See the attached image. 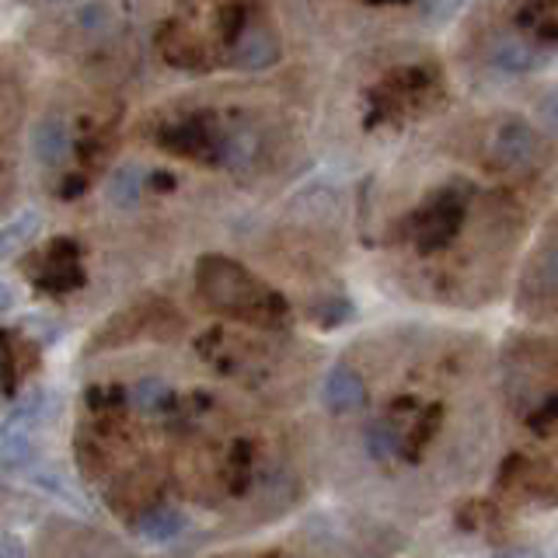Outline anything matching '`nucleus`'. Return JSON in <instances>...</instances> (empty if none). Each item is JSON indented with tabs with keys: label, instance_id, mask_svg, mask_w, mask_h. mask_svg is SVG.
<instances>
[{
	"label": "nucleus",
	"instance_id": "f8f14e48",
	"mask_svg": "<svg viewBox=\"0 0 558 558\" xmlns=\"http://www.w3.org/2000/svg\"><path fill=\"white\" fill-rule=\"evenodd\" d=\"M493 60H496V66L510 70V74H527V70H534V63H537V52L531 43H523L520 35H502V39H496V46H493Z\"/></svg>",
	"mask_w": 558,
	"mask_h": 558
},
{
	"label": "nucleus",
	"instance_id": "f03ea898",
	"mask_svg": "<svg viewBox=\"0 0 558 558\" xmlns=\"http://www.w3.org/2000/svg\"><path fill=\"white\" fill-rule=\"evenodd\" d=\"M52 409V391H32L22 405H14L11 415L0 423V468L22 471L32 458V426L46 418Z\"/></svg>",
	"mask_w": 558,
	"mask_h": 558
},
{
	"label": "nucleus",
	"instance_id": "c756f323",
	"mask_svg": "<svg viewBox=\"0 0 558 558\" xmlns=\"http://www.w3.org/2000/svg\"><path fill=\"white\" fill-rule=\"evenodd\" d=\"M22 551H25V548L17 545V541H14L11 534H0V555H11V558H17Z\"/></svg>",
	"mask_w": 558,
	"mask_h": 558
},
{
	"label": "nucleus",
	"instance_id": "4468645a",
	"mask_svg": "<svg viewBox=\"0 0 558 558\" xmlns=\"http://www.w3.org/2000/svg\"><path fill=\"white\" fill-rule=\"evenodd\" d=\"M258 154V140L252 133H234V136H217L214 144V161L227 168H248Z\"/></svg>",
	"mask_w": 558,
	"mask_h": 558
},
{
	"label": "nucleus",
	"instance_id": "473e14b6",
	"mask_svg": "<svg viewBox=\"0 0 558 558\" xmlns=\"http://www.w3.org/2000/svg\"><path fill=\"white\" fill-rule=\"evenodd\" d=\"M541 39H548V43L555 39V25H551V22H545V25H541Z\"/></svg>",
	"mask_w": 558,
	"mask_h": 558
},
{
	"label": "nucleus",
	"instance_id": "bb28decb",
	"mask_svg": "<svg viewBox=\"0 0 558 558\" xmlns=\"http://www.w3.org/2000/svg\"><path fill=\"white\" fill-rule=\"evenodd\" d=\"M87 192V179L84 174H66L63 185H60V199H77Z\"/></svg>",
	"mask_w": 558,
	"mask_h": 558
},
{
	"label": "nucleus",
	"instance_id": "393cba45",
	"mask_svg": "<svg viewBox=\"0 0 558 558\" xmlns=\"http://www.w3.org/2000/svg\"><path fill=\"white\" fill-rule=\"evenodd\" d=\"M22 328L32 331V339H39L43 345H49V342H57V339H60V328L52 325V322H46V318H25Z\"/></svg>",
	"mask_w": 558,
	"mask_h": 558
},
{
	"label": "nucleus",
	"instance_id": "7c9ffc66",
	"mask_svg": "<svg viewBox=\"0 0 558 558\" xmlns=\"http://www.w3.org/2000/svg\"><path fill=\"white\" fill-rule=\"evenodd\" d=\"M14 304V290L4 283V279H0V311H8Z\"/></svg>",
	"mask_w": 558,
	"mask_h": 558
},
{
	"label": "nucleus",
	"instance_id": "f3484780",
	"mask_svg": "<svg viewBox=\"0 0 558 558\" xmlns=\"http://www.w3.org/2000/svg\"><path fill=\"white\" fill-rule=\"evenodd\" d=\"M157 46H161V52L168 57V63H174V66H196V63H199V49H196V43H192L179 25H165V32L157 35Z\"/></svg>",
	"mask_w": 558,
	"mask_h": 558
},
{
	"label": "nucleus",
	"instance_id": "412c9836",
	"mask_svg": "<svg viewBox=\"0 0 558 558\" xmlns=\"http://www.w3.org/2000/svg\"><path fill=\"white\" fill-rule=\"evenodd\" d=\"M244 25H248V11H244V4H227L220 11V32H223L227 43H234L244 32Z\"/></svg>",
	"mask_w": 558,
	"mask_h": 558
},
{
	"label": "nucleus",
	"instance_id": "4be33fe9",
	"mask_svg": "<svg viewBox=\"0 0 558 558\" xmlns=\"http://www.w3.org/2000/svg\"><path fill=\"white\" fill-rule=\"evenodd\" d=\"M555 418H558V398L548 395V398L541 401V405L531 412V429L541 433V436H548V433L555 429Z\"/></svg>",
	"mask_w": 558,
	"mask_h": 558
},
{
	"label": "nucleus",
	"instance_id": "423d86ee",
	"mask_svg": "<svg viewBox=\"0 0 558 558\" xmlns=\"http://www.w3.org/2000/svg\"><path fill=\"white\" fill-rule=\"evenodd\" d=\"M322 398H325V405L328 412H336V415H349V412H356L363 409V401H366V384L356 371H349V366H331L325 384H322Z\"/></svg>",
	"mask_w": 558,
	"mask_h": 558
},
{
	"label": "nucleus",
	"instance_id": "9b49d317",
	"mask_svg": "<svg viewBox=\"0 0 558 558\" xmlns=\"http://www.w3.org/2000/svg\"><path fill=\"white\" fill-rule=\"evenodd\" d=\"M39 223H43V217L35 214V209L14 214L4 227H0V258H11L14 252H22L25 244L39 234Z\"/></svg>",
	"mask_w": 558,
	"mask_h": 558
},
{
	"label": "nucleus",
	"instance_id": "1a4fd4ad",
	"mask_svg": "<svg viewBox=\"0 0 558 558\" xmlns=\"http://www.w3.org/2000/svg\"><path fill=\"white\" fill-rule=\"evenodd\" d=\"M185 513L179 510V506H150V510L140 517V534H144L147 541H174L182 531H185Z\"/></svg>",
	"mask_w": 558,
	"mask_h": 558
},
{
	"label": "nucleus",
	"instance_id": "cd10ccee",
	"mask_svg": "<svg viewBox=\"0 0 558 558\" xmlns=\"http://www.w3.org/2000/svg\"><path fill=\"white\" fill-rule=\"evenodd\" d=\"M105 17H109V11H105L101 4H92V8H84V11H81V25H84V28H98V25L105 22Z\"/></svg>",
	"mask_w": 558,
	"mask_h": 558
},
{
	"label": "nucleus",
	"instance_id": "f257e3e1",
	"mask_svg": "<svg viewBox=\"0 0 558 558\" xmlns=\"http://www.w3.org/2000/svg\"><path fill=\"white\" fill-rule=\"evenodd\" d=\"M196 283H199V293L209 307L234 314V318L258 322V325H276L287 318V296H279L244 266H238V262L223 258V255L199 258Z\"/></svg>",
	"mask_w": 558,
	"mask_h": 558
},
{
	"label": "nucleus",
	"instance_id": "a211bd4d",
	"mask_svg": "<svg viewBox=\"0 0 558 558\" xmlns=\"http://www.w3.org/2000/svg\"><path fill=\"white\" fill-rule=\"evenodd\" d=\"M126 401H133L140 412H161V409L174 405V395H171V388L165 380L147 377V380L133 384V388L126 391Z\"/></svg>",
	"mask_w": 558,
	"mask_h": 558
},
{
	"label": "nucleus",
	"instance_id": "6e6552de",
	"mask_svg": "<svg viewBox=\"0 0 558 558\" xmlns=\"http://www.w3.org/2000/svg\"><path fill=\"white\" fill-rule=\"evenodd\" d=\"M276 60H279V46L272 35L244 25V32L234 39V63L241 70H269Z\"/></svg>",
	"mask_w": 558,
	"mask_h": 558
},
{
	"label": "nucleus",
	"instance_id": "b1692460",
	"mask_svg": "<svg viewBox=\"0 0 558 558\" xmlns=\"http://www.w3.org/2000/svg\"><path fill=\"white\" fill-rule=\"evenodd\" d=\"M464 0H423V14L429 22H450L453 14L461 11Z\"/></svg>",
	"mask_w": 558,
	"mask_h": 558
},
{
	"label": "nucleus",
	"instance_id": "72a5a7b5",
	"mask_svg": "<svg viewBox=\"0 0 558 558\" xmlns=\"http://www.w3.org/2000/svg\"><path fill=\"white\" fill-rule=\"evenodd\" d=\"M366 4H374V8H384V4H409V0H366Z\"/></svg>",
	"mask_w": 558,
	"mask_h": 558
},
{
	"label": "nucleus",
	"instance_id": "aec40b11",
	"mask_svg": "<svg viewBox=\"0 0 558 558\" xmlns=\"http://www.w3.org/2000/svg\"><path fill=\"white\" fill-rule=\"evenodd\" d=\"M353 304L349 301H328V304H322V311H314V318H318V325L322 328H339V325H345V322H353Z\"/></svg>",
	"mask_w": 558,
	"mask_h": 558
},
{
	"label": "nucleus",
	"instance_id": "7ed1b4c3",
	"mask_svg": "<svg viewBox=\"0 0 558 558\" xmlns=\"http://www.w3.org/2000/svg\"><path fill=\"white\" fill-rule=\"evenodd\" d=\"M464 206H468L464 196L447 189V192H440V196H433V203L426 209H418L415 217H409V223H415L412 234H415L418 252L429 255V252L447 248L464 223Z\"/></svg>",
	"mask_w": 558,
	"mask_h": 558
},
{
	"label": "nucleus",
	"instance_id": "6ab92c4d",
	"mask_svg": "<svg viewBox=\"0 0 558 558\" xmlns=\"http://www.w3.org/2000/svg\"><path fill=\"white\" fill-rule=\"evenodd\" d=\"M440 415H444V409L440 405H429L426 409V415L418 418V426H415V433L405 440V450H409V461H418V450H423V444L429 440V436L440 429Z\"/></svg>",
	"mask_w": 558,
	"mask_h": 558
},
{
	"label": "nucleus",
	"instance_id": "20e7f679",
	"mask_svg": "<svg viewBox=\"0 0 558 558\" xmlns=\"http://www.w3.org/2000/svg\"><path fill=\"white\" fill-rule=\"evenodd\" d=\"M161 147L171 154H182V157H206L214 161V144H217V133H214V116L203 112L196 119H185L179 126H168L161 130Z\"/></svg>",
	"mask_w": 558,
	"mask_h": 558
},
{
	"label": "nucleus",
	"instance_id": "c85d7f7f",
	"mask_svg": "<svg viewBox=\"0 0 558 558\" xmlns=\"http://www.w3.org/2000/svg\"><path fill=\"white\" fill-rule=\"evenodd\" d=\"M150 189H157V192H171L174 189V174L171 171H150Z\"/></svg>",
	"mask_w": 558,
	"mask_h": 558
},
{
	"label": "nucleus",
	"instance_id": "2f4dec72",
	"mask_svg": "<svg viewBox=\"0 0 558 558\" xmlns=\"http://www.w3.org/2000/svg\"><path fill=\"white\" fill-rule=\"evenodd\" d=\"M545 126H548V130L555 126V98H551V95L545 98Z\"/></svg>",
	"mask_w": 558,
	"mask_h": 558
},
{
	"label": "nucleus",
	"instance_id": "9d476101",
	"mask_svg": "<svg viewBox=\"0 0 558 558\" xmlns=\"http://www.w3.org/2000/svg\"><path fill=\"white\" fill-rule=\"evenodd\" d=\"M140 189H144V171L136 165H119L109 174V182H105V196H109V203L116 209H136Z\"/></svg>",
	"mask_w": 558,
	"mask_h": 558
},
{
	"label": "nucleus",
	"instance_id": "2eb2a0df",
	"mask_svg": "<svg viewBox=\"0 0 558 558\" xmlns=\"http://www.w3.org/2000/svg\"><path fill=\"white\" fill-rule=\"evenodd\" d=\"M35 287L46 293H70V290L84 287V269L77 262H49V269L35 276Z\"/></svg>",
	"mask_w": 558,
	"mask_h": 558
},
{
	"label": "nucleus",
	"instance_id": "dca6fc26",
	"mask_svg": "<svg viewBox=\"0 0 558 558\" xmlns=\"http://www.w3.org/2000/svg\"><path fill=\"white\" fill-rule=\"evenodd\" d=\"M401 450H405V436H401V429H395L388 418H380V423L366 429V453H371L374 461H391Z\"/></svg>",
	"mask_w": 558,
	"mask_h": 558
},
{
	"label": "nucleus",
	"instance_id": "39448f33",
	"mask_svg": "<svg viewBox=\"0 0 558 558\" xmlns=\"http://www.w3.org/2000/svg\"><path fill=\"white\" fill-rule=\"evenodd\" d=\"M493 154L502 168H531L537 157V136L527 122L510 119L493 140Z\"/></svg>",
	"mask_w": 558,
	"mask_h": 558
},
{
	"label": "nucleus",
	"instance_id": "5701e85b",
	"mask_svg": "<svg viewBox=\"0 0 558 558\" xmlns=\"http://www.w3.org/2000/svg\"><path fill=\"white\" fill-rule=\"evenodd\" d=\"M429 81H433V74L423 66H405V70H398V74H395V84L401 87V92H423Z\"/></svg>",
	"mask_w": 558,
	"mask_h": 558
},
{
	"label": "nucleus",
	"instance_id": "0eeeda50",
	"mask_svg": "<svg viewBox=\"0 0 558 558\" xmlns=\"http://www.w3.org/2000/svg\"><path fill=\"white\" fill-rule=\"evenodd\" d=\"M32 150L39 157L43 165L57 168L70 157V133L63 126V119L57 116H43L39 122L32 126Z\"/></svg>",
	"mask_w": 558,
	"mask_h": 558
},
{
	"label": "nucleus",
	"instance_id": "ddd939ff",
	"mask_svg": "<svg viewBox=\"0 0 558 558\" xmlns=\"http://www.w3.org/2000/svg\"><path fill=\"white\" fill-rule=\"evenodd\" d=\"M28 482L32 485H39L43 493H49L52 499H60V502H66L70 510H77V513H87V502H84V496L77 493L74 485H70L60 471H52V468H32L28 471Z\"/></svg>",
	"mask_w": 558,
	"mask_h": 558
},
{
	"label": "nucleus",
	"instance_id": "a878e982",
	"mask_svg": "<svg viewBox=\"0 0 558 558\" xmlns=\"http://www.w3.org/2000/svg\"><path fill=\"white\" fill-rule=\"evenodd\" d=\"M49 262H77V244L70 238H57L49 244Z\"/></svg>",
	"mask_w": 558,
	"mask_h": 558
}]
</instances>
